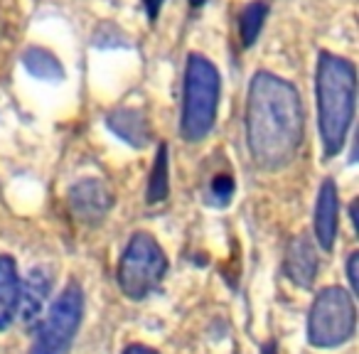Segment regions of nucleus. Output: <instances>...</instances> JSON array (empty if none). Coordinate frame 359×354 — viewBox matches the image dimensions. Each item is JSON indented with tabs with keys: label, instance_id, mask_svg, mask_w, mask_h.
<instances>
[{
	"label": "nucleus",
	"instance_id": "f257e3e1",
	"mask_svg": "<svg viewBox=\"0 0 359 354\" xmlns=\"http://www.w3.org/2000/svg\"><path fill=\"white\" fill-rule=\"evenodd\" d=\"M305 133L300 94L290 81L256 72L246 99V143L261 170H280L298 155Z\"/></svg>",
	"mask_w": 359,
	"mask_h": 354
},
{
	"label": "nucleus",
	"instance_id": "f03ea898",
	"mask_svg": "<svg viewBox=\"0 0 359 354\" xmlns=\"http://www.w3.org/2000/svg\"><path fill=\"white\" fill-rule=\"evenodd\" d=\"M315 94H318V125L325 158H334L342 153L354 118L357 72L352 62L330 52H320Z\"/></svg>",
	"mask_w": 359,
	"mask_h": 354
},
{
	"label": "nucleus",
	"instance_id": "7ed1b4c3",
	"mask_svg": "<svg viewBox=\"0 0 359 354\" xmlns=\"http://www.w3.org/2000/svg\"><path fill=\"white\" fill-rule=\"evenodd\" d=\"M222 79L217 67L205 55H190L185 69V99L180 133L187 143H200L212 133L219 109Z\"/></svg>",
	"mask_w": 359,
	"mask_h": 354
},
{
	"label": "nucleus",
	"instance_id": "20e7f679",
	"mask_svg": "<svg viewBox=\"0 0 359 354\" xmlns=\"http://www.w3.org/2000/svg\"><path fill=\"white\" fill-rule=\"evenodd\" d=\"M168 259L150 234H133L118 264V288L128 300L148 298L163 283Z\"/></svg>",
	"mask_w": 359,
	"mask_h": 354
},
{
	"label": "nucleus",
	"instance_id": "39448f33",
	"mask_svg": "<svg viewBox=\"0 0 359 354\" xmlns=\"http://www.w3.org/2000/svg\"><path fill=\"white\" fill-rule=\"evenodd\" d=\"M357 327L354 295L342 288H325L315 295L308 318V339L313 347L330 349L344 344Z\"/></svg>",
	"mask_w": 359,
	"mask_h": 354
},
{
	"label": "nucleus",
	"instance_id": "423d86ee",
	"mask_svg": "<svg viewBox=\"0 0 359 354\" xmlns=\"http://www.w3.org/2000/svg\"><path fill=\"white\" fill-rule=\"evenodd\" d=\"M81 315H84V293L79 285L72 283L52 303L50 313L40 318L32 354H69L76 329L81 325Z\"/></svg>",
	"mask_w": 359,
	"mask_h": 354
},
{
	"label": "nucleus",
	"instance_id": "0eeeda50",
	"mask_svg": "<svg viewBox=\"0 0 359 354\" xmlns=\"http://www.w3.org/2000/svg\"><path fill=\"white\" fill-rule=\"evenodd\" d=\"M114 207V192L109 185L96 177H84L69 190V210L76 222L86 226H96L106 219V215Z\"/></svg>",
	"mask_w": 359,
	"mask_h": 354
},
{
	"label": "nucleus",
	"instance_id": "6e6552de",
	"mask_svg": "<svg viewBox=\"0 0 359 354\" xmlns=\"http://www.w3.org/2000/svg\"><path fill=\"white\" fill-rule=\"evenodd\" d=\"M320 268V256L315 251L313 241L308 236H295L288 244L283 259V273L298 288H313L315 278H318Z\"/></svg>",
	"mask_w": 359,
	"mask_h": 354
},
{
	"label": "nucleus",
	"instance_id": "1a4fd4ad",
	"mask_svg": "<svg viewBox=\"0 0 359 354\" xmlns=\"http://www.w3.org/2000/svg\"><path fill=\"white\" fill-rule=\"evenodd\" d=\"M52 293V273L45 266H37L20 280V303H18V318L25 325H35L45 313V303Z\"/></svg>",
	"mask_w": 359,
	"mask_h": 354
},
{
	"label": "nucleus",
	"instance_id": "9d476101",
	"mask_svg": "<svg viewBox=\"0 0 359 354\" xmlns=\"http://www.w3.org/2000/svg\"><path fill=\"white\" fill-rule=\"evenodd\" d=\"M339 197L337 187L332 180H325L318 190V202H315V239H318L320 249L330 251L337 239V226H339Z\"/></svg>",
	"mask_w": 359,
	"mask_h": 354
},
{
	"label": "nucleus",
	"instance_id": "9b49d317",
	"mask_svg": "<svg viewBox=\"0 0 359 354\" xmlns=\"http://www.w3.org/2000/svg\"><path fill=\"white\" fill-rule=\"evenodd\" d=\"M106 125L118 135L123 143L133 145V148H143L150 140V123L145 118L143 111L130 109V106H123V109H116L109 114L106 118Z\"/></svg>",
	"mask_w": 359,
	"mask_h": 354
},
{
	"label": "nucleus",
	"instance_id": "f8f14e48",
	"mask_svg": "<svg viewBox=\"0 0 359 354\" xmlns=\"http://www.w3.org/2000/svg\"><path fill=\"white\" fill-rule=\"evenodd\" d=\"M20 303V275L11 256L0 254V329H8L18 318Z\"/></svg>",
	"mask_w": 359,
	"mask_h": 354
},
{
	"label": "nucleus",
	"instance_id": "ddd939ff",
	"mask_svg": "<svg viewBox=\"0 0 359 354\" xmlns=\"http://www.w3.org/2000/svg\"><path fill=\"white\" fill-rule=\"evenodd\" d=\"M22 64L37 79H47V81H60L65 79V67L60 64L55 55L45 47H30L22 55Z\"/></svg>",
	"mask_w": 359,
	"mask_h": 354
},
{
	"label": "nucleus",
	"instance_id": "4468645a",
	"mask_svg": "<svg viewBox=\"0 0 359 354\" xmlns=\"http://www.w3.org/2000/svg\"><path fill=\"white\" fill-rule=\"evenodd\" d=\"M266 18H269V3H266V0H251L249 6H244V11H241V15H239L241 47H251L259 40Z\"/></svg>",
	"mask_w": 359,
	"mask_h": 354
},
{
	"label": "nucleus",
	"instance_id": "2eb2a0df",
	"mask_svg": "<svg viewBox=\"0 0 359 354\" xmlns=\"http://www.w3.org/2000/svg\"><path fill=\"white\" fill-rule=\"evenodd\" d=\"M170 195V180H168V145H160L158 155H155L153 170H150V182H148V202L155 205V202L168 200Z\"/></svg>",
	"mask_w": 359,
	"mask_h": 354
},
{
	"label": "nucleus",
	"instance_id": "dca6fc26",
	"mask_svg": "<svg viewBox=\"0 0 359 354\" xmlns=\"http://www.w3.org/2000/svg\"><path fill=\"white\" fill-rule=\"evenodd\" d=\"M234 197V180L231 175H217L210 185V202L217 207L229 205V200Z\"/></svg>",
	"mask_w": 359,
	"mask_h": 354
},
{
	"label": "nucleus",
	"instance_id": "f3484780",
	"mask_svg": "<svg viewBox=\"0 0 359 354\" xmlns=\"http://www.w3.org/2000/svg\"><path fill=\"white\" fill-rule=\"evenodd\" d=\"M347 278L349 285H352V293L359 290V254H352L347 261Z\"/></svg>",
	"mask_w": 359,
	"mask_h": 354
},
{
	"label": "nucleus",
	"instance_id": "a211bd4d",
	"mask_svg": "<svg viewBox=\"0 0 359 354\" xmlns=\"http://www.w3.org/2000/svg\"><path fill=\"white\" fill-rule=\"evenodd\" d=\"M165 0H143V6H145V13H148L150 20H155L160 13V8H163Z\"/></svg>",
	"mask_w": 359,
	"mask_h": 354
},
{
	"label": "nucleus",
	"instance_id": "6ab92c4d",
	"mask_svg": "<svg viewBox=\"0 0 359 354\" xmlns=\"http://www.w3.org/2000/svg\"><path fill=\"white\" fill-rule=\"evenodd\" d=\"M123 354H158V352H155V349H150V347H143V344H130Z\"/></svg>",
	"mask_w": 359,
	"mask_h": 354
},
{
	"label": "nucleus",
	"instance_id": "aec40b11",
	"mask_svg": "<svg viewBox=\"0 0 359 354\" xmlns=\"http://www.w3.org/2000/svg\"><path fill=\"white\" fill-rule=\"evenodd\" d=\"M261 354H278V352H276V344L273 342H266L264 347H261Z\"/></svg>",
	"mask_w": 359,
	"mask_h": 354
},
{
	"label": "nucleus",
	"instance_id": "412c9836",
	"mask_svg": "<svg viewBox=\"0 0 359 354\" xmlns=\"http://www.w3.org/2000/svg\"><path fill=\"white\" fill-rule=\"evenodd\" d=\"M205 3H207V0H190L192 8H200V6H205Z\"/></svg>",
	"mask_w": 359,
	"mask_h": 354
}]
</instances>
